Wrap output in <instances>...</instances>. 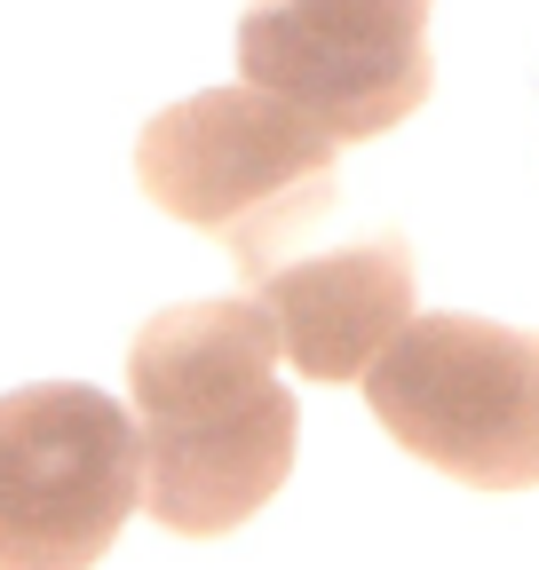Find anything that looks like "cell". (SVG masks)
<instances>
[{
  "instance_id": "3",
  "label": "cell",
  "mask_w": 539,
  "mask_h": 570,
  "mask_svg": "<svg viewBox=\"0 0 539 570\" xmlns=\"http://www.w3.org/2000/svg\"><path fill=\"white\" fill-rule=\"evenodd\" d=\"M365 404L389 436L452 483H539V333L492 317H404L365 365Z\"/></svg>"
},
{
  "instance_id": "5",
  "label": "cell",
  "mask_w": 539,
  "mask_h": 570,
  "mask_svg": "<svg viewBox=\"0 0 539 570\" xmlns=\"http://www.w3.org/2000/svg\"><path fill=\"white\" fill-rule=\"evenodd\" d=\"M238 71L333 142H373L437 88L429 0H270L238 24Z\"/></svg>"
},
{
  "instance_id": "6",
  "label": "cell",
  "mask_w": 539,
  "mask_h": 570,
  "mask_svg": "<svg viewBox=\"0 0 539 570\" xmlns=\"http://www.w3.org/2000/svg\"><path fill=\"white\" fill-rule=\"evenodd\" d=\"M254 309L270 317V341L302 381H365V365L413 317V254L389 230L365 246L278 262L254 277Z\"/></svg>"
},
{
  "instance_id": "2",
  "label": "cell",
  "mask_w": 539,
  "mask_h": 570,
  "mask_svg": "<svg viewBox=\"0 0 539 570\" xmlns=\"http://www.w3.org/2000/svg\"><path fill=\"white\" fill-rule=\"evenodd\" d=\"M333 151L342 142L278 96L198 88L144 127L135 183L159 214L207 230L254 285L333 214Z\"/></svg>"
},
{
  "instance_id": "1",
  "label": "cell",
  "mask_w": 539,
  "mask_h": 570,
  "mask_svg": "<svg viewBox=\"0 0 539 570\" xmlns=\"http://www.w3.org/2000/svg\"><path fill=\"white\" fill-rule=\"evenodd\" d=\"M127 396L144 452V515L175 539L238 531L294 475L302 420L254 302L159 309L127 348Z\"/></svg>"
},
{
  "instance_id": "4",
  "label": "cell",
  "mask_w": 539,
  "mask_h": 570,
  "mask_svg": "<svg viewBox=\"0 0 539 570\" xmlns=\"http://www.w3.org/2000/svg\"><path fill=\"white\" fill-rule=\"evenodd\" d=\"M144 508V452L119 396L32 381L0 396V570H96Z\"/></svg>"
}]
</instances>
